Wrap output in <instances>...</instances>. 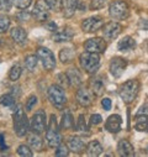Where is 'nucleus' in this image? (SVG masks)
<instances>
[{
  "instance_id": "obj_43",
  "label": "nucleus",
  "mask_w": 148,
  "mask_h": 157,
  "mask_svg": "<svg viewBox=\"0 0 148 157\" xmlns=\"http://www.w3.org/2000/svg\"><path fill=\"white\" fill-rule=\"evenodd\" d=\"M101 105H102V108H104L105 110H110V109H111V99L104 98V99L101 100Z\"/></svg>"
},
{
  "instance_id": "obj_17",
  "label": "nucleus",
  "mask_w": 148,
  "mask_h": 157,
  "mask_svg": "<svg viewBox=\"0 0 148 157\" xmlns=\"http://www.w3.org/2000/svg\"><path fill=\"white\" fill-rule=\"evenodd\" d=\"M68 148L72 152H76V153H83L84 150H87V145L83 141L82 137L79 136H72L68 140Z\"/></svg>"
},
{
  "instance_id": "obj_16",
  "label": "nucleus",
  "mask_w": 148,
  "mask_h": 157,
  "mask_svg": "<svg viewBox=\"0 0 148 157\" xmlns=\"http://www.w3.org/2000/svg\"><path fill=\"white\" fill-rule=\"evenodd\" d=\"M89 87H90V90L94 95L96 97H100L104 94L105 92V82H104V78L100 77V75H96V77H93L90 82H89Z\"/></svg>"
},
{
  "instance_id": "obj_42",
  "label": "nucleus",
  "mask_w": 148,
  "mask_h": 157,
  "mask_svg": "<svg viewBox=\"0 0 148 157\" xmlns=\"http://www.w3.org/2000/svg\"><path fill=\"white\" fill-rule=\"evenodd\" d=\"M101 121H102L101 115H99V114L91 115V117H90V124H91V125H99Z\"/></svg>"
},
{
  "instance_id": "obj_14",
  "label": "nucleus",
  "mask_w": 148,
  "mask_h": 157,
  "mask_svg": "<svg viewBox=\"0 0 148 157\" xmlns=\"http://www.w3.org/2000/svg\"><path fill=\"white\" fill-rule=\"evenodd\" d=\"M121 31H122V26L115 21L107 22L106 25L102 26V33L107 40H114V38H116L121 33Z\"/></svg>"
},
{
  "instance_id": "obj_46",
  "label": "nucleus",
  "mask_w": 148,
  "mask_h": 157,
  "mask_svg": "<svg viewBox=\"0 0 148 157\" xmlns=\"http://www.w3.org/2000/svg\"><path fill=\"white\" fill-rule=\"evenodd\" d=\"M0 146H2V150H5V145H4V136L0 135Z\"/></svg>"
},
{
  "instance_id": "obj_27",
  "label": "nucleus",
  "mask_w": 148,
  "mask_h": 157,
  "mask_svg": "<svg viewBox=\"0 0 148 157\" xmlns=\"http://www.w3.org/2000/svg\"><path fill=\"white\" fill-rule=\"evenodd\" d=\"M28 144H30L31 148L35 151H42V148H43V140L37 134H33L28 137Z\"/></svg>"
},
{
  "instance_id": "obj_40",
  "label": "nucleus",
  "mask_w": 148,
  "mask_h": 157,
  "mask_svg": "<svg viewBox=\"0 0 148 157\" xmlns=\"http://www.w3.org/2000/svg\"><path fill=\"white\" fill-rule=\"evenodd\" d=\"M36 104H37V97H36V95H31V97L27 99V101H26V110H27V111L32 110Z\"/></svg>"
},
{
  "instance_id": "obj_5",
  "label": "nucleus",
  "mask_w": 148,
  "mask_h": 157,
  "mask_svg": "<svg viewBox=\"0 0 148 157\" xmlns=\"http://www.w3.org/2000/svg\"><path fill=\"white\" fill-rule=\"evenodd\" d=\"M109 15L114 20H125L130 15V9L126 2H121V0H116L110 4L109 8Z\"/></svg>"
},
{
  "instance_id": "obj_22",
  "label": "nucleus",
  "mask_w": 148,
  "mask_h": 157,
  "mask_svg": "<svg viewBox=\"0 0 148 157\" xmlns=\"http://www.w3.org/2000/svg\"><path fill=\"white\" fill-rule=\"evenodd\" d=\"M74 36V31L69 27V26H65L64 29L57 31L54 35H53V40L56 42H67V41H70Z\"/></svg>"
},
{
  "instance_id": "obj_29",
  "label": "nucleus",
  "mask_w": 148,
  "mask_h": 157,
  "mask_svg": "<svg viewBox=\"0 0 148 157\" xmlns=\"http://www.w3.org/2000/svg\"><path fill=\"white\" fill-rule=\"evenodd\" d=\"M74 57V51L72 48H63L59 52V59L62 61V63H69L72 62Z\"/></svg>"
},
{
  "instance_id": "obj_15",
  "label": "nucleus",
  "mask_w": 148,
  "mask_h": 157,
  "mask_svg": "<svg viewBox=\"0 0 148 157\" xmlns=\"http://www.w3.org/2000/svg\"><path fill=\"white\" fill-rule=\"evenodd\" d=\"M121 124H122L121 116L117 115V114H114V115H110L107 117V120L105 123V129L109 132L116 134V132H119L121 130Z\"/></svg>"
},
{
  "instance_id": "obj_35",
  "label": "nucleus",
  "mask_w": 148,
  "mask_h": 157,
  "mask_svg": "<svg viewBox=\"0 0 148 157\" xmlns=\"http://www.w3.org/2000/svg\"><path fill=\"white\" fill-rule=\"evenodd\" d=\"M56 148H57V150H56V156H58V157H67L68 153H69L68 146H65V145L62 144V142H61Z\"/></svg>"
},
{
  "instance_id": "obj_12",
  "label": "nucleus",
  "mask_w": 148,
  "mask_h": 157,
  "mask_svg": "<svg viewBox=\"0 0 148 157\" xmlns=\"http://www.w3.org/2000/svg\"><path fill=\"white\" fill-rule=\"evenodd\" d=\"M127 67V61L122 57H114L110 62V73L115 78H120Z\"/></svg>"
},
{
  "instance_id": "obj_21",
  "label": "nucleus",
  "mask_w": 148,
  "mask_h": 157,
  "mask_svg": "<svg viewBox=\"0 0 148 157\" xmlns=\"http://www.w3.org/2000/svg\"><path fill=\"white\" fill-rule=\"evenodd\" d=\"M78 8V0H62V11L64 17L69 19L74 15Z\"/></svg>"
},
{
  "instance_id": "obj_36",
  "label": "nucleus",
  "mask_w": 148,
  "mask_h": 157,
  "mask_svg": "<svg viewBox=\"0 0 148 157\" xmlns=\"http://www.w3.org/2000/svg\"><path fill=\"white\" fill-rule=\"evenodd\" d=\"M46 2L50 6V10L59 11L62 9V0H46Z\"/></svg>"
},
{
  "instance_id": "obj_39",
  "label": "nucleus",
  "mask_w": 148,
  "mask_h": 157,
  "mask_svg": "<svg viewBox=\"0 0 148 157\" xmlns=\"http://www.w3.org/2000/svg\"><path fill=\"white\" fill-rule=\"evenodd\" d=\"M105 5H106V0H91L90 2V9L91 10L102 9Z\"/></svg>"
},
{
  "instance_id": "obj_37",
  "label": "nucleus",
  "mask_w": 148,
  "mask_h": 157,
  "mask_svg": "<svg viewBox=\"0 0 148 157\" xmlns=\"http://www.w3.org/2000/svg\"><path fill=\"white\" fill-rule=\"evenodd\" d=\"M32 3V0H13V4L19 9H27Z\"/></svg>"
},
{
  "instance_id": "obj_8",
  "label": "nucleus",
  "mask_w": 148,
  "mask_h": 157,
  "mask_svg": "<svg viewBox=\"0 0 148 157\" xmlns=\"http://www.w3.org/2000/svg\"><path fill=\"white\" fill-rule=\"evenodd\" d=\"M37 57H39L45 67L46 71H53L56 67V58L52 51L47 47H39L37 48Z\"/></svg>"
},
{
  "instance_id": "obj_9",
  "label": "nucleus",
  "mask_w": 148,
  "mask_h": 157,
  "mask_svg": "<svg viewBox=\"0 0 148 157\" xmlns=\"http://www.w3.org/2000/svg\"><path fill=\"white\" fill-rule=\"evenodd\" d=\"M32 16L40 22H43L50 16V6L46 0H37L32 10Z\"/></svg>"
},
{
  "instance_id": "obj_4",
  "label": "nucleus",
  "mask_w": 148,
  "mask_h": 157,
  "mask_svg": "<svg viewBox=\"0 0 148 157\" xmlns=\"http://www.w3.org/2000/svg\"><path fill=\"white\" fill-rule=\"evenodd\" d=\"M139 92V82L136 79H130L125 82L120 88V97L126 104L133 103Z\"/></svg>"
},
{
  "instance_id": "obj_38",
  "label": "nucleus",
  "mask_w": 148,
  "mask_h": 157,
  "mask_svg": "<svg viewBox=\"0 0 148 157\" xmlns=\"http://www.w3.org/2000/svg\"><path fill=\"white\" fill-rule=\"evenodd\" d=\"M13 0H0V11L8 13L13 6Z\"/></svg>"
},
{
  "instance_id": "obj_20",
  "label": "nucleus",
  "mask_w": 148,
  "mask_h": 157,
  "mask_svg": "<svg viewBox=\"0 0 148 157\" xmlns=\"http://www.w3.org/2000/svg\"><path fill=\"white\" fill-rule=\"evenodd\" d=\"M67 77H68V81H69V84H72L73 87H80L83 81H82V73L78 68L73 67V68H69L67 71Z\"/></svg>"
},
{
  "instance_id": "obj_30",
  "label": "nucleus",
  "mask_w": 148,
  "mask_h": 157,
  "mask_svg": "<svg viewBox=\"0 0 148 157\" xmlns=\"http://www.w3.org/2000/svg\"><path fill=\"white\" fill-rule=\"evenodd\" d=\"M36 66H37V56L28 55V56L25 57V67H26L27 71L33 72L35 68H36Z\"/></svg>"
},
{
  "instance_id": "obj_2",
  "label": "nucleus",
  "mask_w": 148,
  "mask_h": 157,
  "mask_svg": "<svg viewBox=\"0 0 148 157\" xmlns=\"http://www.w3.org/2000/svg\"><path fill=\"white\" fill-rule=\"evenodd\" d=\"M79 63H80V67L83 68V71H85L88 74H94L100 67L99 53L87 51L79 56Z\"/></svg>"
},
{
  "instance_id": "obj_45",
  "label": "nucleus",
  "mask_w": 148,
  "mask_h": 157,
  "mask_svg": "<svg viewBox=\"0 0 148 157\" xmlns=\"http://www.w3.org/2000/svg\"><path fill=\"white\" fill-rule=\"evenodd\" d=\"M138 25H139V27H141V29H143V30H147V31H148V20H141Z\"/></svg>"
},
{
  "instance_id": "obj_25",
  "label": "nucleus",
  "mask_w": 148,
  "mask_h": 157,
  "mask_svg": "<svg viewBox=\"0 0 148 157\" xmlns=\"http://www.w3.org/2000/svg\"><path fill=\"white\" fill-rule=\"evenodd\" d=\"M61 128L63 130H69L74 128V117L69 110H65L63 116H62V121H61Z\"/></svg>"
},
{
  "instance_id": "obj_11",
  "label": "nucleus",
  "mask_w": 148,
  "mask_h": 157,
  "mask_svg": "<svg viewBox=\"0 0 148 157\" xmlns=\"http://www.w3.org/2000/svg\"><path fill=\"white\" fill-rule=\"evenodd\" d=\"M104 26V19L100 17V16H91V17H88L85 19L83 22H82V29L83 31L85 32H96L98 30L102 29Z\"/></svg>"
},
{
  "instance_id": "obj_1",
  "label": "nucleus",
  "mask_w": 148,
  "mask_h": 157,
  "mask_svg": "<svg viewBox=\"0 0 148 157\" xmlns=\"http://www.w3.org/2000/svg\"><path fill=\"white\" fill-rule=\"evenodd\" d=\"M13 119H14V130H15V134L19 136V137H22L27 134L28 131V128H30V123H28V119L25 114V111L22 110V106L19 105L13 115Z\"/></svg>"
},
{
  "instance_id": "obj_44",
  "label": "nucleus",
  "mask_w": 148,
  "mask_h": 157,
  "mask_svg": "<svg viewBox=\"0 0 148 157\" xmlns=\"http://www.w3.org/2000/svg\"><path fill=\"white\" fill-rule=\"evenodd\" d=\"M46 27H47L50 31H57V25L54 24V21H51V22L46 24Z\"/></svg>"
},
{
  "instance_id": "obj_33",
  "label": "nucleus",
  "mask_w": 148,
  "mask_h": 157,
  "mask_svg": "<svg viewBox=\"0 0 148 157\" xmlns=\"http://www.w3.org/2000/svg\"><path fill=\"white\" fill-rule=\"evenodd\" d=\"M10 26V19L6 15H0V33H4L8 31Z\"/></svg>"
},
{
  "instance_id": "obj_28",
  "label": "nucleus",
  "mask_w": 148,
  "mask_h": 157,
  "mask_svg": "<svg viewBox=\"0 0 148 157\" xmlns=\"http://www.w3.org/2000/svg\"><path fill=\"white\" fill-rule=\"evenodd\" d=\"M76 129L77 131H79L80 134H85V135H89V129H88V125H87V121H85V116L82 114L79 115L78 120H77V125H76Z\"/></svg>"
},
{
  "instance_id": "obj_41",
  "label": "nucleus",
  "mask_w": 148,
  "mask_h": 157,
  "mask_svg": "<svg viewBox=\"0 0 148 157\" xmlns=\"http://www.w3.org/2000/svg\"><path fill=\"white\" fill-rule=\"evenodd\" d=\"M16 17H17V20L21 21V22L28 21V20L31 19V14H30L28 11H21V13H19V14L16 15Z\"/></svg>"
},
{
  "instance_id": "obj_3",
  "label": "nucleus",
  "mask_w": 148,
  "mask_h": 157,
  "mask_svg": "<svg viewBox=\"0 0 148 157\" xmlns=\"http://www.w3.org/2000/svg\"><path fill=\"white\" fill-rule=\"evenodd\" d=\"M46 140H47V144L51 148H56L62 142L59 128H58L57 119H56L54 114H52L51 117H50V123H48V126H47V130H46Z\"/></svg>"
},
{
  "instance_id": "obj_26",
  "label": "nucleus",
  "mask_w": 148,
  "mask_h": 157,
  "mask_svg": "<svg viewBox=\"0 0 148 157\" xmlns=\"http://www.w3.org/2000/svg\"><path fill=\"white\" fill-rule=\"evenodd\" d=\"M101 152H102V146L96 140L89 142V145L87 146V153L89 156H99V155H101Z\"/></svg>"
},
{
  "instance_id": "obj_23",
  "label": "nucleus",
  "mask_w": 148,
  "mask_h": 157,
  "mask_svg": "<svg viewBox=\"0 0 148 157\" xmlns=\"http://www.w3.org/2000/svg\"><path fill=\"white\" fill-rule=\"evenodd\" d=\"M117 151H119L120 156H125V157L135 156V148H133L132 144L128 140H126V139L120 140V142L117 145Z\"/></svg>"
},
{
  "instance_id": "obj_24",
  "label": "nucleus",
  "mask_w": 148,
  "mask_h": 157,
  "mask_svg": "<svg viewBox=\"0 0 148 157\" xmlns=\"http://www.w3.org/2000/svg\"><path fill=\"white\" fill-rule=\"evenodd\" d=\"M135 47H136V41H135V38L131 37V36H125L117 44V48L120 51H124V52L132 51V50H135Z\"/></svg>"
},
{
  "instance_id": "obj_34",
  "label": "nucleus",
  "mask_w": 148,
  "mask_h": 157,
  "mask_svg": "<svg viewBox=\"0 0 148 157\" xmlns=\"http://www.w3.org/2000/svg\"><path fill=\"white\" fill-rule=\"evenodd\" d=\"M17 155L22 157H31L32 156V150L27 145H20L17 147Z\"/></svg>"
},
{
  "instance_id": "obj_7",
  "label": "nucleus",
  "mask_w": 148,
  "mask_h": 157,
  "mask_svg": "<svg viewBox=\"0 0 148 157\" xmlns=\"http://www.w3.org/2000/svg\"><path fill=\"white\" fill-rule=\"evenodd\" d=\"M46 113L45 110H37L32 119H31V123H30V130L33 132V134H37V135H41L42 132H45L46 130Z\"/></svg>"
},
{
  "instance_id": "obj_13",
  "label": "nucleus",
  "mask_w": 148,
  "mask_h": 157,
  "mask_svg": "<svg viewBox=\"0 0 148 157\" xmlns=\"http://www.w3.org/2000/svg\"><path fill=\"white\" fill-rule=\"evenodd\" d=\"M76 99H77V103L83 106V108H88L93 104L94 101V95L91 93V90L87 89V88H79L77 94H76Z\"/></svg>"
},
{
  "instance_id": "obj_19",
  "label": "nucleus",
  "mask_w": 148,
  "mask_h": 157,
  "mask_svg": "<svg viewBox=\"0 0 148 157\" xmlns=\"http://www.w3.org/2000/svg\"><path fill=\"white\" fill-rule=\"evenodd\" d=\"M135 129L141 132L148 131V115L146 111H141L135 117Z\"/></svg>"
},
{
  "instance_id": "obj_31",
  "label": "nucleus",
  "mask_w": 148,
  "mask_h": 157,
  "mask_svg": "<svg viewBox=\"0 0 148 157\" xmlns=\"http://www.w3.org/2000/svg\"><path fill=\"white\" fill-rule=\"evenodd\" d=\"M21 73H22V67H21V64L20 63H16L15 66H13L11 67V69H10V73H9V78L11 81H17L19 78H20V75H21Z\"/></svg>"
},
{
  "instance_id": "obj_10",
  "label": "nucleus",
  "mask_w": 148,
  "mask_h": 157,
  "mask_svg": "<svg viewBox=\"0 0 148 157\" xmlns=\"http://www.w3.org/2000/svg\"><path fill=\"white\" fill-rule=\"evenodd\" d=\"M84 48L88 52H94V53H104L106 50V42L101 37H94L89 38V40L84 44Z\"/></svg>"
},
{
  "instance_id": "obj_18",
  "label": "nucleus",
  "mask_w": 148,
  "mask_h": 157,
  "mask_svg": "<svg viewBox=\"0 0 148 157\" xmlns=\"http://www.w3.org/2000/svg\"><path fill=\"white\" fill-rule=\"evenodd\" d=\"M10 36L14 40V42L20 45V46H24L27 41V32L25 31V29H22L20 26L13 27L11 31H10Z\"/></svg>"
},
{
  "instance_id": "obj_47",
  "label": "nucleus",
  "mask_w": 148,
  "mask_h": 157,
  "mask_svg": "<svg viewBox=\"0 0 148 157\" xmlns=\"http://www.w3.org/2000/svg\"><path fill=\"white\" fill-rule=\"evenodd\" d=\"M147 150H148V148H147Z\"/></svg>"
},
{
  "instance_id": "obj_6",
  "label": "nucleus",
  "mask_w": 148,
  "mask_h": 157,
  "mask_svg": "<svg viewBox=\"0 0 148 157\" xmlns=\"http://www.w3.org/2000/svg\"><path fill=\"white\" fill-rule=\"evenodd\" d=\"M48 99L58 109L63 108L64 104L67 103V97H65L64 89L58 84H52L48 88Z\"/></svg>"
},
{
  "instance_id": "obj_32",
  "label": "nucleus",
  "mask_w": 148,
  "mask_h": 157,
  "mask_svg": "<svg viewBox=\"0 0 148 157\" xmlns=\"http://www.w3.org/2000/svg\"><path fill=\"white\" fill-rule=\"evenodd\" d=\"M0 104L4 105V106H13L15 104V97L10 93L4 94V95H2V98H0Z\"/></svg>"
}]
</instances>
